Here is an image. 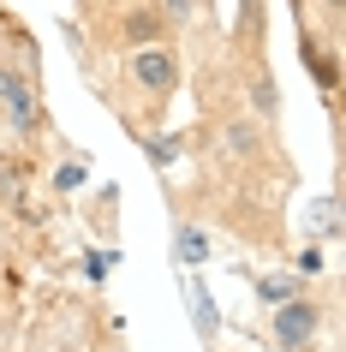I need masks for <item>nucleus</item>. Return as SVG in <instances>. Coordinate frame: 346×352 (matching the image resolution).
<instances>
[{
  "label": "nucleus",
  "mask_w": 346,
  "mask_h": 352,
  "mask_svg": "<svg viewBox=\"0 0 346 352\" xmlns=\"http://www.w3.org/2000/svg\"><path fill=\"white\" fill-rule=\"evenodd\" d=\"M316 6H323L328 19H340V12H346V0H316Z\"/></svg>",
  "instance_id": "4468645a"
},
{
  "label": "nucleus",
  "mask_w": 346,
  "mask_h": 352,
  "mask_svg": "<svg viewBox=\"0 0 346 352\" xmlns=\"http://www.w3.org/2000/svg\"><path fill=\"white\" fill-rule=\"evenodd\" d=\"M126 84L144 96V102H167V96L180 90V48H173V42H144V48H131Z\"/></svg>",
  "instance_id": "f257e3e1"
},
{
  "label": "nucleus",
  "mask_w": 346,
  "mask_h": 352,
  "mask_svg": "<svg viewBox=\"0 0 346 352\" xmlns=\"http://www.w3.org/2000/svg\"><path fill=\"white\" fill-rule=\"evenodd\" d=\"M120 42H131V48H144V42H167L162 6H131L126 19H120Z\"/></svg>",
  "instance_id": "0eeeda50"
},
{
  "label": "nucleus",
  "mask_w": 346,
  "mask_h": 352,
  "mask_svg": "<svg viewBox=\"0 0 346 352\" xmlns=\"http://www.w3.org/2000/svg\"><path fill=\"white\" fill-rule=\"evenodd\" d=\"M299 54H305L310 78L323 84V96H334V90H340V54L316 42V30H310V19H305V6H299Z\"/></svg>",
  "instance_id": "20e7f679"
},
{
  "label": "nucleus",
  "mask_w": 346,
  "mask_h": 352,
  "mask_svg": "<svg viewBox=\"0 0 346 352\" xmlns=\"http://www.w3.org/2000/svg\"><path fill=\"white\" fill-rule=\"evenodd\" d=\"M144 155L155 167H173V162H180V138H144Z\"/></svg>",
  "instance_id": "9b49d317"
},
{
  "label": "nucleus",
  "mask_w": 346,
  "mask_h": 352,
  "mask_svg": "<svg viewBox=\"0 0 346 352\" xmlns=\"http://www.w3.org/2000/svg\"><path fill=\"white\" fill-rule=\"evenodd\" d=\"M203 12V0H162V19H167V30H180V24H191Z\"/></svg>",
  "instance_id": "9d476101"
},
{
  "label": "nucleus",
  "mask_w": 346,
  "mask_h": 352,
  "mask_svg": "<svg viewBox=\"0 0 346 352\" xmlns=\"http://www.w3.org/2000/svg\"><path fill=\"white\" fill-rule=\"evenodd\" d=\"M316 269H323V251H299L292 257V275H316Z\"/></svg>",
  "instance_id": "f8f14e48"
},
{
  "label": "nucleus",
  "mask_w": 346,
  "mask_h": 352,
  "mask_svg": "<svg viewBox=\"0 0 346 352\" xmlns=\"http://www.w3.org/2000/svg\"><path fill=\"white\" fill-rule=\"evenodd\" d=\"M78 179H84V167H78V162H72V167H60V173H54V186H60V191H72Z\"/></svg>",
  "instance_id": "ddd939ff"
},
{
  "label": "nucleus",
  "mask_w": 346,
  "mask_h": 352,
  "mask_svg": "<svg viewBox=\"0 0 346 352\" xmlns=\"http://www.w3.org/2000/svg\"><path fill=\"white\" fill-rule=\"evenodd\" d=\"M0 108H6V120L19 131H36L42 120V102H36V84L24 72H12V66H0Z\"/></svg>",
  "instance_id": "7ed1b4c3"
},
{
  "label": "nucleus",
  "mask_w": 346,
  "mask_h": 352,
  "mask_svg": "<svg viewBox=\"0 0 346 352\" xmlns=\"http://www.w3.org/2000/svg\"><path fill=\"white\" fill-rule=\"evenodd\" d=\"M245 96H251V113L263 120V126L281 120V90H274V72H269L263 54H245Z\"/></svg>",
  "instance_id": "39448f33"
},
{
  "label": "nucleus",
  "mask_w": 346,
  "mask_h": 352,
  "mask_svg": "<svg viewBox=\"0 0 346 352\" xmlns=\"http://www.w3.org/2000/svg\"><path fill=\"white\" fill-rule=\"evenodd\" d=\"M305 293V275H257V305H287V298Z\"/></svg>",
  "instance_id": "1a4fd4ad"
},
{
  "label": "nucleus",
  "mask_w": 346,
  "mask_h": 352,
  "mask_svg": "<svg viewBox=\"0 0 346 352\" xmlns=\"http://www.w3.org/2000/svg\"><path fill=\"white\" fill-rule=\"evenodd\" d=\"M323 305L316 298H287V305H274V316H269V340L281 352H316V334H323Z\"/></svg>",
  "instance_id": "f03ea898"
},
{
  "label": "nucleus",
  "mask_w": 346,
  "mask_h": 352,
  "mask_svg": "<svg viewBox=\"0 0 346 352\" xmlns=\"http://www.w3.org/2000/svg\"><path fill=\"white\" fill-rule=\"evenodd\" d=\"M173 257H180L185 269H203V263H209V227L180 221V233H173Z\"/></svg>",
  "instance_id": "6e6552de"
},
{
  "label": "nucleus",
  "mask_w": 346,
  "mask_h": 352,
  "mask_svg": "<svg viewBox=\"0 0 346 352\" xmlns=\"http://www.w3.org/2000/svg\"><path fill=\"white\" fill-rule=\"evenodd\" d=\"M185 305H191V329H197L203 346H215V334H221V311H215V298H209V280H185Z\"/></svg>",
  "instance_id": "423d86ee"
}]
</instances>
